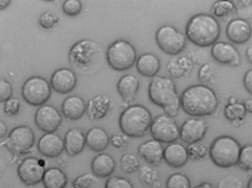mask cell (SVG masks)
<instances>
[{
	"mask_svg": "<svg viewBox=\"0 0 252 188\" xmlns=\"http://www.w3.org/2000/svg\"><path fill=\"white\" fill-rule=\"evenodd\" d=\"M105 58L100 45L90 39H83L74 43L68 54V63L73 71L84 76H92L100 71Z\"/></svg>",
	"mask_w": 252,
	"mask_h": 188,
	"instance_id": "cell-1",
	"label": "cell"
},
{
	"mask_svg": "<svg viewBox=\"0 0 252 188\" xmlns=\"http://www.w3.org/2000/svg\"><path fill=\"white\" fill-rule=\"evenodd\" d=\"M180 103L184 111L193 117L214 113L219 106L216 93L209 86L196 84L187 88L182 93Z\"/></svg>",
	"mask_w": 252,
	"mask_h": 188,
	"instance_id": "cell-2",
	"label": "cell"
},
{
	"mask_svg": "<svg viewBox=\"0 0 252 188\" xmlns=\"http://www.w3.org/2000/svg\"><path fill=\"white\" fill-rule=\"evenodd\" d=\"M220 27L212 15L198 13L192 16L186 26L187 38L194 45L206 47L214 44L220 34Z\"/></svg>",
	"mask_w": 252,
	"mask_h": 188,
	"instance_id": "cell-3",
	"label": "cell"
},
{
	"mask_svg": "<svg viewBox=\"0 0 252 188\" xmlns=\"http://www.w3.org/2000/svg\"><path fill=\"white\" fill-rule=\"evenodd\" d=\"M148 96L154 104L161 107L164 113L174 118L181 106L176 85L170 77L156 76L148 87Z\"/></svg>",
	"mask_w": 252,
	"mask_h": 188,
	"instance_id": "cell-4",
	"label": "cell"
},
{
	"mask_svg": "<svg viewBox=\"0 0 252 188\" xmlns=\"http://www.w3.org/2000/svg\"><path fill=\"white\" fill-rule=\"evenodd\" d=\"M150 111L144 106L133 104L126 107L121 113L119 127L123 134L128 137L143 136L150 129L152 122Z\"/></svg>",
	"mask_w": 252,
	"mask_h": 188,
	"instance_id": "cell-5",
	"label": "cell"
},
{
	"mask_svg": "<svg viewBox=\"0 0 252 188\" xmlns=\"http://www.w3.org/2000/svg\"><path fill=\"white\" fill-rule=\"evenodd\" d=\"M241 148L234 137L222 135L212 142L209 149V156L216 166L229 168L238 164Z\"/></svg>",
	"mask_w": 252,
	"mask_h": 188,
	"instance_id": "cell-6",
	"label": "cell"
},
{
	"mask_svg": "<svg viewBox=\"0 0 252 188\" xmlns=\"http://www.w3.org/2000/svg\"><path fill=\"white\" fill-rule=\"evenodd\" d=\"M106 60L109 65L114 70L123 71L131 68L136 61V51L128 41L118 39L107 48Z\"/></svg>",
	"mask_w": 252,
	"mask_h": 188,
	"instance_id": "cell-7",
	"label": "cell"
},
{
	"mask_svg": "<svg viewBox=\"0 0 252 188\" xmlns=\"http://www.w3.org/2000/svg\"><path fill=\"white\" fill-rule=\"evenodd\" d=\"M51 88L49 83L43 77L32 76L24 83L22 95L24 99L32 106H41L50 98Z\"/></svg>",
	"mask_w": 252,
	"mask_h": 188,
	"instance_id": "cell-8",
	"label": "cell"
},
{
	"mask_svg": "<svg viewBox=\"0 0 252 188\" xmlns=\"http://www.w3.org/2000/svg\"><path fill=\"white\" fill-rule=\"evenodd\" d=\"M155 39L159 48L169 55H177L180 53L186 45L184 35L169 25L160 26L156 31Z\"/></svg>",
	"mask_w": 252,
	"mask_h": 188,
	"instance_id": "cell-9",
	"label": "cell"
},
{
	"mask_svg": "<svg viewBox=\"0 0 252 188\" xmlns=\"http://www.w3.org/2000/svg\"><path fill=\"white\" fill-rule=\"evenodd\" d=\"M180 129L174 118L165 113L155 118L150 127L153 138L166 144L175 142L180 138Z\"/></svg>",
	"mask_w": 252,
	"mask_h": 188,
	"instance_id": "cell-10",
	"label": "cell"
},
{
	"mask_svg": "<svg viewBox=\"0 0 252 188\" xmlns=\"http://www.w3.org/2000/svg\"><path fill=\"white\" fill-rule=\"evenodd\" d=\"M35 136L32 129L27 125H19L13 128L1 143L12 153L23 155L30 152L33 147Z\"/></svg>",
	"mask_w": 252,
	"mask_h": 188,
	"instance_id": "cell-11",
	"label": "cell"
},
{
	"mask_svg": "<svg viewBox=\"0 0 252 188\" xmlns=\"http://www.w3.org/2000/svg\"><path fill=\"white\" fill-rule=\"evenodd\" d=\"M45 170L44 160L30 157L24 158L20 163L17 174L25 185L33 186L42 181Z\"/></svg>",
	"mask_w": 252,
	"mask_h": 188,
	"instance_id": "cell-12",
	"label": "cell"
},
{
	"mask_svg": "<svg viewBox=\"0 0 252 188\" xmlns=\"http://www.w3.org/2000/svg\"><path fill=\"white\" fill-rule=\"evenodd\" d=\"M62 120V116L58 110L50 104L40 106L34 116L36 126L46 133L56 131L60 127Z\"/></svg>",
	"mask_w": 252,
	"mask_h": 188,
	"instance_id": "cell-13",
	"label": "cell"
},
{
	"mask_svg": "<svg viewBox=\"0 0 252 188\" xmlns=\"http://www.w3.org/2000/svg\"><path fill=\"white\" fill-rule=\"evenodd\" d=\"M208 128L206 122L202 118L192 117L185 120L180 129V138L188 144L200 142Z\"/></svg>",
	"mask_w": 252,
	"mask_h": 188,
	"instance_id": "cell-14",
	"label": "cell"
},
{
	"mask_svg": "<svg viewBox=\"0 0 252 188\" xmlns=\"http://www.w3.org/2000/svg\"><path fill=\"white\" fill-rule=\"evenodd\" d=\"M211 53L218 63L230 66H237L240 64L241 58L235 47L226 42H217L213 45Z\"/></svg>",
	"mask_w": 252,
	"mask_h": 188,
	"instance_id": "cell-15",
	"label": "cell"
},
{
	"mask_svg": "<svg viewBox=\"0 0 252 188\" xmlns=\"http://www.w3.org/2000/svg\"><path fill=\"white\" fill-rule=\"evenodd\" d=\"M50 83L56 92L61 94L68 93L76 86L77 78L75 73L68 68H59L52 73Z\"/></svg>",
	"mask_w": 252,
	"mask_h": 188,
	"instance_id": "cell-16",
	"label": "cell"
},
{
	"mask_svg": "<svg viewBox=\"0 0 252 188\" xmlns=\"http://www.w3.org/2000/svg\"><path fill=\"white\" fill-rule=\"evenodd\" d=\"M252 28L249 22L240 18L231 20L226 28V35L232 43L241 44L247 42L252 35Z\"/></svg>",
	"mask_w": 252,
	"mask_h": 188,
	"instance_id": "cell-17",
	"label": "cell"
},
{
	"mask_svg": "<svg viewBox=\"0 0 252 188\" xmlns=\"http://www.w3.org/2000/svg\"><path fill=\"white\" fill-rule=\"evenodd\" d=\"M37 148L44 156L56 157L62 154L64 149V141L54 132L46 133L39 139Z\"/></svg>",
	"mask_w": 252,
	"mask_h": 188,
	"instance_id": "cell-18",
	"label": "cell"
},
{
	"mask_svg": "<svg viewBox=\"0 0 252 188\" xmlns=\"http://www.w3.org/2000/svg\"><path fill=\"white\" fill-rule=\"evenodd\" d=\"M189 156L187 148L178 142H173L164 148L163 160L169 166L181 168L187 163Z\"/></svg>",
	"mask_w": 252,
	"mask_h": 188,
	"instance_id": "cell-19",
	"label": "cell"
},
{
	"mask_svg": "<svg viewBox=\"0 0 252 188\" xmlns=\"http://www.w3.org/2000/svg\"><path fill=\"white\" fill-rule=\"evenodd\" d=\"M164 149L159 141L154 139L147 140L138 148V154L151 165L159 164L163 159Z\"/></svg>",
	"mask_w": 252,
	"mask_h": 188,
	"instance_id": "cell-20",
	"label": "cell"
},
{
	"mask_svg": "<svg viewBox=\"0 0 252 188\" xmlns=\"http://www.w3.org/2000/svg\"><path fill=\"white\" fill-rule=\"evenodd\" d=\"M112 106L111 99L106 94L97 95L90 99L86 106L89 119L96 120L103 118Z\"/></svg>",
	"mask_w": 252,
	"mask_h": 188,
	"instance_id": "cell-21",
	"label": "cell"
},
{
	"mask_svg": "<svg viewBox=\"0 0 252 188\" xmlns=\"http://www.w3.org/2000/svg\"><path fill=\"white\" fill-rule=\"evenodd\" d=\"M63 141L65 152L70 157L80 154L86 144V135L78 127L69 129L66 132Z\"/></svg>",
	"mask_w": 252,
	"mask_h": 188,
	"instance_id": "cell-22",
	"label": "cell"
},
{
	"mask_svg": "<svg viewBox=\"0 0 252 188\" xmlns=\"http://www.w3.org/2000/svg\"><path fill=\"white\" fill-rule=\"evenodd\" d=\"M86 105L84 99L76 95H70L63 101L61 110L63 116L71 120L81 118L86 111Z\"/></svg>",
	"mask_w": 252,
	"mask_h": 188,
	"instance_id": "cell-23",
	"label": "cell"
},
{
	"mask_svg": "<svg viewBox=\"0 0 252 188\" xmlns=\"http://www.w3.org/2000/svg\"><path fill=\"white\" fill-rule=\"evenodd\" d=\"M139 88L138 79L132 74H127L119 80L117 89L124 101L129 103L133 100Z\"/></svg>",
	"mask_w": 252,
	"mask_h": 188,
	"instance_id": "cell-24",
	"label": "cell"
},
{
	"mask_svg": "<svg viewBox=\"0 0 252 188\" xmlns=\"http://www.w3.org/2000/svg\"><path fill=\"white\" fill-rule=\"evenodd\" d=\"M160 63L158 58L154 54L146 53L137 59L136 68L138 72L146 77H154L158 72Z\"/></svg>",
	"mask_w": 252,
	"mask_h": 188,
	"instance_id": "cell-25",
	"label": "cell"
},
{
	"mask_svg": "<svg viewBox=\"0 0 252 188\" xmlns=\"http://www.w3.org/2000/svg\"><path fill=\"white\" fill-rule=\"evenodd\" d=\"M115 166L114 158L106 153L98 154L93 158L91 163L92 171L98 178L110 176L114 171Z\"/></svg>",
	"mask_w": 252,
	"mask_h": 188,
	"instance_id": "cell-26",
	"label": "cell"
},
{
	"mask_svg": "<svg viewBox=\"0 0 252 188\" xmlns=\"http://www.w3.org/2000/svg\"><path fill=\"white\" fill-rule=\"evenodd\" d=\"M110 140L107 132L98 126L91 128L86 134L87 145L95 152H101L105 150L108 146Z\"/></svg>",
	"mask_w": 252,
	"mask_h": 188,
	"instance_id": "cell-27",
	"label": "cell"
},
{
	"mask_svg": "<svg viewBox=\"0 0 252 188\" xmlns=\"http://www.w3.org/2000/svg\"><path fill=\"white\" fill-rule=\"evenodd\" d=\"M42 181L45 188H65L67 178L60 168L53 167L46 169Z\"/></svg>",
	"mask_w": 252,
	"mask_h": 188,
	"instance_id": "cell-28",
	"label": "cell"
},
{
	"mask_svg": "<svg viewBox=\"0 0 252 188\" xmlns=\"http://www.w3.org/2000/svg\"><path fill=\"white\" fill-rule=\"evenodd\" d=\"M139 180L146 188H160L161 181L158 172L150 164H143L138 169Z\"/></svg>",
	"mask_w": 252,
	"mask_h": 188,
	"instance_id": "cell-29",
	"label": "cell"
},
{
	"mask_svg": "<svg viewBox=\"0 0 252 188\" xmlns=\"http://www.w3.org/2000/svg\"><path fill=\"white\" fill-rule=\"evenodd\" d=\"M225 117L235 126L243 124L247 112L244 105L237 102L234 104H227L224 108Z\"/></svg>",
	"mask_w": 252,
	"mask_h": 188,
	"instance_id": "cell-30",
	"label": "cell"
},
{
	"mask_svg": "<svg viewBox=\"0 0 252 188\" xmlns=\"http://www.w3.org/2000/svg\"><path fill=\"white\" fill-rule=\"evenodd\" d=\"M236 5L231 0H217L212 5L213 14L219 18H223L235 12Z\"/></svg>",
	"mask_w": 252,
	"mask_h": 188,
	"instance_id": "cell-31",
	"label": "cell"
},
{
	"mask_svg": "<svg viewBox=\"0 0 252 188\" xmlns=\"http://www.w3.org/2000/svg\"><path fill=\"white\" fill-rule=\"evenodd\" d=\"M165 188H191V182L185 174L175 172L167 179Z\"/></svg>",
	"mask_w": 252,
	"mask_h": 188,
	"instance_id": "cell-32",
	"label": "cell"
},
{
	"mask_svg": "<svg viewBox=\"0 0 252 188\" xmlns=\"http://www.w3.org/2000/svg\"><path fill=\"white\" fill-rule=\"evenodd\" d=\"M120 164L122 171L128 174L136 172L140 167L138 159L130 153L123 155L120 159Z\"/></svg>",
	"mask_w": 252,
	"mask_h": 188,
	"instance_id": "cell-33",
	"label": "cell"
},
{
	"mask_svg": "<svg viewBox=\"0 0 252 188\" xmlns=\"http://www.w3.org/2000/svg\"><path fill=\"white\" fill-rule=\"evenodd\" d=\"M238 164L242 169L252 172V144L241 148Z\"/></svg>",
	"mask_w": 252,
	"mask_h": 188,
	"instance_id": "cell-34",
	"label": "cell"
},
{
	"mask_svg": "<svg viewBox=\"0 0 252 188\" xmlns=\"http://www.w3.org/2000/svg\"><path fill=\"white\" fill-rule=\"evenodd\" d=\"M97 178L94 174L85 173L74 179L72 186L74 188H92L97 183Z\"/></svg>",
	"mask_w": 252,
	"mask_h": 188,
	"instance_id": "cell-35",
	"label": "cell"
},
{
	"mask_svg": "<svg viewBox=\"0 0 252 188\" xmlns=\"http://www.w3.org/2000/svg\"><path fill=\"white\" fill-rule=\"evenodd\" d=\"M187 149L189 158L193 160L203 158L208 151L206 145L200 142L189 144Z\"/></svg>",
	"mask_w": 252,
	"mask_h": 188,
	"instance_id": "cell-36",
	"label": "cell"
},
{
	"mask_svg": "<svg viewBox=\"0 0 252 188\" xmlns=\"http://www.w3.org/2000/svg\"><path fill=\"white\" fill-rule=\"evenodd\" d=\"M197 77L203 84L211 83L215 77V70L212 63H208L202 65L198 71Z\"/></svg>",
	"mask_w": 252,
	"mask_h": 188,
	"instance_id": "cell-37",
	"label": "cell"
},
{
	"mask_svg": "<svg viewBox=\"0 0 252 188\" xmlns=\"http://www.w3.org/2000/svg\"><path fill=\"white\" fill-rule=\"evenodd\" d=\"M104 188H134L128 179L119 176L110 177L106 181Z\"/></svg>",
	"mask_w": 252,
	"mask_h": 188,
	"instance_id": "cell-38",
	"label": "cell"
},
{
	"mask_svg": "<svg viewBox=\"0 0 252 188\" xmlns=\"http://www.w3.org/2000/svg\"><path fill=\"white\" fill-rule=\"evenodd\" d=\"M217 188H244V186L239 177L233 175H227L219 181Z\"/></svg>",
	"mask_w": 252,
	"mask_h": 188,
	"instance_id": "cell-39",
	"label": "cell"
},
{
	"mask_svg": "<svg viewBox=\"0 0 252 188\" xmlns=\"http://www.w3.org/2000/svg\"><path fill=\"white\" fill-rule=\"evenodd\" d=\"M238 2L239 3L236 6L235 13L238 18L247 21L252 17V1L239 0Z\"/></svg>",
	"mask_w": 252,
	"mask_h": 188,
	"instance_id": "cell-40",
	"label": "cell"
},
{
	"mask_svg": "<svg viewBox=\"0 0 252 188\" xmlns=\"http://www.w3.org/2000/svg\"><path fill=\"white\" fill-rule=\"evenodd\" d=\"M82 8V3L79 0H66L62 5L63 12L69 16H75L79 14Z\"/></svg>",
	"mask_w": 252,
	"mask_h": 188,
	"instance_id": "cell-41",
	"label": "cell"
},
{
	"mask_svg": "<svg viewBox=\"0 0 252 188\" xmlns=\"http://www.w3.org/2000/svg\"><path fill=\"white\" fill-rule=\"evenodd\" d=\"M188 57L193 64L203 65L208 63L209 60L207 52L203 49H197L190 52Z\"/></svg>",
	"mask_w": 252,
	"mask_h": 188,
	"instance_id": "cell-42",
	"label": "cell"
},
{
	"mask_svg": "<svg viewBox=\"0 0 252 188\" xmlns=\"http://www.w3.org/2000/svg\"><path fill=\"white\" fill-rule=\"evenodd\" d=\"M20 101L16 98H10L4 102L3 111L8 116L16 115L20 109Z\"/></svg>",
	"mask_w": 252,
	"mask_h": 188,
	"instance_id": "cell-43",
	"label": "cell"
},
{
	"mask_svg": "<svg viewBox=\"0 0 252 188\" xmlns=\"http://www.w3.org/2000/svg\"><path fill=\"white\" fill-rule=\"evenodd\" d=\"M13 93L11 85L4 79H0V101L5 102L11 98Z\"/></svg>",
	"mask_w": 252,
	"mask_h": 188,
	"instance_id": "cell-44",
	"label": "cell"
},
{
	"mask_svg": "<svg viewBox=\"0 0 252 188\" xmlns=\"http://www.w3.org/2000/svg\"><path fill=\"white\" fill-rule=\"evenodd\" d=\"M166 70L172 77L178 78L183 76L186 73L180 68L177 60H171L167 63Z\"/></svg>",
	"mask_w": 252,
	"mask_h": 188,
	"instance_id": "cell-45",
	"label": "cell"
},
{
	"mask_svg": "<svg viewBox=\"0 0 252 188\" xmlns=\"http://www.w3.org/2000/svg\"><path fill=\"white\" fill-rule=\"evenodd\" d=\"M54 16L50 11H45L39 18V25L44 29H48L53 27L54 23Z\"/></svg>",
	"mask_w": 252,
	"mask_h": 188,
	"instance_id": "cell-46",
	"label": "cell"
},
{
	"mask_svg": "<svg viewBox=\"0 0 252 188\" xmlns=\"http://www.w3.org/2000/svg\"><path fill=\"white\" fill-rule=\"evenodd\" d=\"M125 134H114L111 138L110 142L111 145L116 148H123L126 146L128 139Z\"/></svg>",
	"mask_w": 252,
	"mask_h": 188,
	"instance_id": "cell-47",
	"label": "cell"
},
{
	"mask_svg": "<svg viewBox=\"0 0 252 188\" xmlns=\"http://www.w3.org/2000/svg\"><path fill=\"white\" fill-rule=\"evenodd\" d=\"M180 68L186 73L190 71L193 66V63L188 56H181L177 59Z\"/></svg>",
	"mask_w": 252,
	"mask_h": 188,
	"instance_id": "cell-48",
	"label": "cell"
},
{
	"mask_svg": "<svg viewBox=\"0 0 252 188\" xmlns=\"http://www.w3.org/2000/svg\"><path fill=\"white\" fill-rule=\"evenodd\" d=\"M243 84L247 91L252 94V68L248 70L244 74Z\"/></svg>",
	"mask_w": 252,
	"mask_h": 188,
	"instance_id": "cell-49",
	"label": "cell"
},
{
	"mask_svg": "<svg viewBox=\"0 0 252 188\" xmlns=\"http://www.w3.org/2000/svg\"><path fill=\"white\" fill-rule=\"evenodd\" d=\"M246 56L247 61L252 64V44L247 47L246 50Z\"/></svg>",
	"mask_w": 252,
	"mask_h": 188,
	"instance_id": "cell-50",
	"label": "cell"
},
{
	"mask_svg": "<svg viewBox=\"0 0 252 188\" xmlns=\"http://www.w3.org/2000/svg\"><path fill=\"white\" fill-rule=\"evenodd\" d=\"M245 108L247 112L252 113V98L247 99L244 103Z\"/></svg>",
	"mask_w": 252,
	"mask_h": 188,
	"instance_id": "cell-51",
	"label": "cell"
},
{
	"mask_svg": "<svg viewBox=\"0 0 252 188\" xmlns=\"http://www.w3.org/2000/svg\"><path fill=\"white\" fill-rule=\"evenodd\" d=\"M7 131V127L5 124L2 121L0 122V137L2 138L4 137Z\"/></svg>",
	"mask_w": 252,
	"mask_h": 188,
	"instance_id": "cell-52",
	"label": "cell"
},
{
	"mask_svg": "<svg viewBox=\"0 0 252 188\" xmlns=\"http://www.w3.org/2000/svg\"><path fill=\"white\" fill-rule=\"evenodd\" d=\"M11 0H0V10H2L9 4Z\"/></svg>",
	"mask_w": 252,
	"mask_h": 188,
	"instance_id": "cell-53",
	"label": "cell"
},
{
	"mask_svg": "<svg viewBox=\"0 0 252 188\" xmlns=\"http://www.w3.org/2000/svg\"><path fill=\"white\" fill-rule=\"evenodd\" d=\"M194 188H214V187L208 182L202 183Z\"/></svg>",
	"mask_w": 252,
	"mask_h": 188,
	"instance_id": "cell-54",
	"label": "cell"
},
{
	"mask_svg": "<svg viewBox=\"0 0 252 188\" xmlns=\"http://www.w3.org/2000/svg\"><path fill=\"white\" fill-rule=\"evenodd\" d=\"M228 104H234L237 102V99L234 97H230L229 98Z\"/></svg>",
	"mask_w": 252,
	"mask_h": 188,
	"instance_id": "cell-55",
	"label": "cell"
},
{
	"mask_svg": "<svg viewBox=\"0 0 252 188\" xmlns=\"http://www.w3.org/2000/svg\"><path fill=\"white\" fill-rule=\"evenodd\" d=\"M247 188H252V177L248 181Z\"/></svg>",
	"mask_w": 252,
	"mask_h": 188,
	"instance_id": "cell-56",
	"label": "cell"
}]
</instances>
